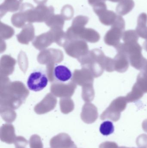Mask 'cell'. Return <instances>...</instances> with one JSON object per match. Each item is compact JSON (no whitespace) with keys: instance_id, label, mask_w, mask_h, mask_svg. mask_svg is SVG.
Here are the masks:
<instances>
[{"instance_id":"33","label":"cell","mask_w":147,"mask_h":148,"mask_svg":"<svg viewBox=\"0 0 147 148\" xmlns=\"http://www.w3.org/2000/svg\"><path fill=\"white\" fill-rule=\"evenodd\" d=\"M119 148H129V147H119Z\"/></svg>"},{"instance_id":"31","label":"cell","mask_w":147,"mask_h":148,"mask_svg":"<svg viewBox=\"0 0 147 148\" xmlns=\"http://www.w3.org/2000/svg\"><path fill=\"white\" fill-rule=\"evenodd\" d=\"M141 71L144 72L147 75V62L146 63V65H145V67H144V68H143V70Z\"/></svg>"},{"instance_id":"15","label":"cell","mask_w":147,"mask_h":148,"mask_svg":"<svg viewBox=\"0 0 147 148\" xmlns=\"http://www.w3.org/2000/svg\"><path fill=\"white\" fill-rule=\"evenodd\" d=\"M144 93L135 84L132 90L125 97L128 103L135 102L142 98Z\"/></svg>"},{"instance_id":"27","label":"cell","mask_w":147,"mask_h":148,"mask_svg":"<svg viewBox=\"0 0 147 148\" xmlns=\"http://www.w3.org/2000/svg\"><path fill=\"white\" fill-rule=\"evenodd\" d=\"M106 0H88V2L91 6H93L101 3L105 2Z\"/></svg>"},{"instance_id":"23","label":"cell","mask_w":147,"mask_h":148,"mask_svg":"<svg viewBox=\"0 0 147 148\" xmlns=\"http://www.w3.org/2000/svg\"><path fill=\"white\" fill-rule=\"evenodd\" d=\"M30 148H43V145L41 137L37 135H33L29 141Z\"/></svg>"},{"instance_id":"14","label":"cell","mask_w":147,"mask_h":148,"mask_svg":"<svg viewBox=\"0 0 147 148\" xmlns=\"http://www.w3.org/2000/svg\"><path fill=\"white\" fill-rule=\"evenodd\" d=\"M134 6L133 0H121L117 6V13L120 16L126 15L132 11Z\"/></svg>"},{"instance_id":"32","label":"cell","mask_w":147,"mask_h":148,"mask_svg":"<svg viewBox=\"0 0 147 148\" xmlns=\"http://www.w3.org/2000/svg\"><path fill=\"white\" fill-rule=\"evenodd\" d=\"M108 1L112 2H119L121 0H108Z\"/></svg>"},{"instance_id":"5","label":"cell","mask_w":147,"mask_h":148,"mask_svg":"<svg viewBox=\"0 0 147 148\" xmlns=\"http://www.w3.org/2000/svg\"><path fill=\"white\" fill-rule=\"evenodd\" d=\"M54 15V8L52 6L39 5L31 9L28 13V22L29 23L46 22Z\"/></svg>"},{"instance_id":"13","label":"cell","mask_w":147,"mask_h":148,"mask_svg":"<svg viewBox=\"0 0 147 148\" xmlns=\"http://www.w3.org/2000/svg\"><path fill=\"white\" fill-rule=\"evenodd\" d=\"M98 117L97 109L93 105H90L82 115V120L88 124L93 123Z\"/></svg>"},{"instance_id":"8","label":"cell","mask_w":147,"mask_h":148,"mask_svg":"<svg viewBox=\"0 0 147 148\" xmlns=\"http://www.w3.org/2000/svg\"><path fill=\"white\" fill-rule=\"evenodd\" d=\"M53 77L56 82L59 83H66L71 81L72 74L70 69L64 65L55 66L54 69Z\"/></svg>"},{"instance_id":"26","label":"cell","mask_w":147,"mask_h":148,"mask_svg":"<svg viewBox=\"0 0 147 148\" xmlns=\"http://www.w3.org/2000/svg\"><path fill=\"white\" fill-rule=\"evenodd\" d=\"M99 148H119L118 145L113 142H105L101 143Z\"/></svg>"},{"instance_id":"7","label":"cell","mask_w":147,"mask_h":148,"mask_svg":"<svg viewBox=\"0 0 147 148\" xmlns=\"http://www.w3.org/2000/svg\"><path fill=\"white\" fill-rule=\"evenodd\" d=\"M51 148H77L70 136L61 133L53 137L50 142Z\"/></svg>"},{"instance_id":"4","label":"cell","mask_w":147,"mask_h":148,"mask_svg":"<svg viewBox=\"0 0 147 148\" xmlns=\"http://www.w3.org/2000/svg\"><path fill=\"white\" fill-rule=\"evenodd\" d=\"M48 82L46 72L42 69H38L30 74L27 82V85L30 90L37 92L44 89Z\"/></svg>"},{"instance_id":"12","label":"cell","mask_w":147,"mask_h":148,"mask_svg":"<svg viewBox=\"0 0 147 148\" xmlns=\"http://www.w3.org/2000/svg\"><path fill=\"white\" fill-rule=\"evenodd\" d=\"M147 14L142 13L139 15L137 20L136 31L139 36L147 40Z\"/></svg>"},{"instance_id":"10","label":"cell","mask_w":147,"mask_h":148,"mask_svg":"<svg viewBox=\"0 0 147 148\" xmlns=\"http://www.w3.org/2000/svg\"><path fill=\"white\" fill-rule=\"evenodd\" d=\"M14 127L12 124H5L3 125L0 130L1 140L7 144L14 143L16 138Z\"/></svg>"},{"instance_id":"28","label":"cell","mask_w":147,"mask_h":148,"mask_svg":"<svg viewBox=\"0 0 147 148\" xmlns=\"http://www.w3.org/2000/svg\"><path fill=\"white\" fill-rule=\"evenodd\" d=\"M142 127L144 131L147 133V119L143 121L142 124Z\"/></svg>"},{"instance_id":"18","label":"cell","mask_w":147,"mask_h":148,"mask_svg":"<svg viewBox=\"0 0 147 148\" xmlns=\"http://www.w3.org/2000/svg\"><path fill=\"white\" fill-rule=\"evenodd\" d=\"M81 32L83 36L90 42H97L100 40V36L99 34L92 29H85L84 28Z\"/></svg>"},{"instance_id":"25","label":"cell","mask_w":147,"mask_h":148,"mask_svg":"<svg viewBox=\"0 0 147 148\" xmlns=\"http://www.w3.org/2000/svg\"><path fill=\"white\" fill-rule=\"evenodd\" d=\"M15 145L16 148L21 147H26L28 144V142L22 136H17L16 138L14 141Z\"/></svg>"},{"instance_id":"19","label":"cell","mask_w":147,"mask_h":148,"mask_svg":"<svg viewBox=\"0 0 147 148\" xmlns=\"http://www.w3.org/2000/svg\"><path fill=\"white\" fill-rule=\"evenodd\" d=\"M139 39V36L136 30H127L124 32L123 35V40L124 43L126 44L137 42Z\"/></svg>"},{"instance_id":"21","label":"cell","mask_w":147,"mask_h":148,"mask_svg":"<svg viewBox=\"0 0 147 148\" xmlns=\"http://www.w3.org/2000/svg\"><path fill=\"white\" fill-rule=\"evenodd\" d=\"M114 130L113 123L110 121H106L101 124L100 131L104 136H108L114 133Z\"/></svg>"},{"instance_id":"3","label":"cell","mask_w":147,"mask_h":148,"mask_svg":"<svg viewBox=\"0 0 147 148\" xmlns=\"http://www.w3.org/2000/svg\"><path fill=\"white\" fill-rule=\"evenodd\" d=\"M127 103L125 97H119L114 99L101 114V120L109 119L114 122L119 121L121 113L126 109Z\"/></svg>"},{"instance_id":"22","label":"cell","mask_w":147,"mask_h":148,"mask_svg":"<svg viewBox=\"0 0 147 148\" xmlns=\"http://www.w3.org/2000/svg\"><path fill=\"white\" fill-rule=\"evenodd\" d=\"M74 10L73 8L70 5H65L61 10V15L64 20H70L73 17Z\"/></svg>"},{"instance_id":"20","label":"cell","mask_w":147,"mask_h":148,"mask_svg":"<svg viewBox=\"0 0 147 148\" xmlns=\"http://www.w3.org/2000/svg\"><path fill=\"white\" fill-rule=\"evenodd\" d=\"M135 84L144 94L147 93V75L144 72L139 73Z\"/></svg>"},{"instance_id":"30","label":"cell","mask_w":147,"mask_h":148,"mask_svg":"<svg viewBox=\"0 0 147 148\" xmlns=\"http://www.w3.org/2000/svg\"><path fill=\"white\" fill-rule=\"evenodd\" d=\"M143 48L147 52V40H146L144 42V43L143 44Z\"/></svg>"},{"instance_id":"16","label":"cell","mask_w":147,"mask_h":148,"mask_svg":"<svg viewBox=\"0 0 147 148\" xmlns=\"http://www.w3.org/2000/svg\"><path fill=\"white\" fill-rule=\"evenodd\" d=\"M64 20L61 14L53 15L45 22V23L52 28L62 29L64 23Z\"/></svg>"},{"instance_id":"9","label":"cell","mask_w":147,"mask_h":148,"mask_svg":"<svg viewBox=\"0 0 147 148\" xmlns=\"http://www.w3.org/2000/svg\"><path fill=\"white\" fill-rule=\"evenodd\" d=\"M113 64L114 71L118 73H125L129 67V60L125 54L118 53L113 59Z\"/></svg>"},{"instance_id":"11","label":"cell","mask_w":147,"mask_h":148,"mask_svg":"<svg viewBox=\"0 0 147 148\" xmlns=\"http://www.w3.org/2000/svg\"><path fill=\"white\" fill-rule=\"evenodd\" d=\"M23 0H5L0 7L1 16L8 12H14L20 10Z\"/></svg>"},{"instance_id":"29","label":"cell","mask_w":147,"mask_h":148,"mask_svg":"<svg viewBox=\"0 0 147 148\" xmlns=\"http://www.w3.org/2000/svg\"><path fill=\"white\" fill-rule=\"evenodd\" d=\"M47 0H34L35 2L39 5H43V4L45 3Z\"/></svg>"},{"instance_id":"1","label":"cell","mask_w":147,"mask_h":148,"mask_svg":"<svg viewBox=\"0 0 147 148\" xmlns=\"http://www.w3.org/2000/svg\"><path fill=\"white\" fill-rule=\"evenodd\" d=\"M117 53L125 54L129 60V63L137 70L142 71L147 62V60L142 55V47L138 43H120L115 47Z\"/></svg>"},{"instance_id":"2","label":"cell","mask_w":147,"mask_h":148,"mask_svg":"<svg viewBox=\"0 0 147 148\" xmlns=\"http://www.w3.org/2000/svg\"><path fill=\"white\" fill-rule=\"evenodd\" d=\"M125 28V21L121 16L117 15L116 20L111 26V29L107 32L104 36L105 43L114 47L120 44Z\"/></svg>"},{"instance_id":"17","label":"cell","mask_w":147,"mask_h":148,"mask_svg":"<svg viewBox=\"0 0 147 148\" xmlns=\"http://www.w3.org/2000/svg\"><path fill=\"white\" fill-rule=\"evenodd\" d=\"M12 24L17 27H23L27 19L26 14L23 11L20 10L18 13H16L12 15L11 18Z\"/></svg>"},{"instance_id":"6","label":"cell","mask_w":147,"mask_h":148,"mask_svg":"<svg viewBox=\"0 0 147 148\" xmlns=\"http://www.w3.org/2000/svg\"><path fill=\"white\" fill-rule=\"evenodd\" d=\"M93 7L94 12L103 24L105 26H112L114 24L117 15L114 11L107 10L105 2L98 3Z\"/></svg>"},{"instance_id":"24","label":"cell","mask_w":147,"mask_h":148,"mask_svg":"<svg viewBox=\"0 0 147 148\" xmlns=\"http://www.w3.org/2000/svg\"><path fill=\"white\" fill-rule=\"evenodd\" d=\"M137 146L141 148H147V135L143 134L140 136L136 140Z\"/></svg>"}]
</instances>
